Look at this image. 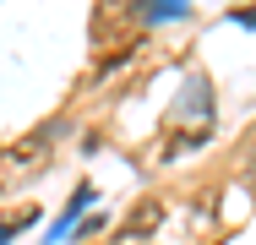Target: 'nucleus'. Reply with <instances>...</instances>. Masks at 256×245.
Wrapping results in <instances>:
<instances>
[{
	"label": "nucleus",
	"instance_id": "nucleus-1",
	"mask_svg": "<svg viewBox=\"0 0 256 245\" xmlns=\"http://www.w3.org/2000/svg\"><path fill=\"white\" fill-rule=\"evenodd\" d=\"M88 207H93V186H76V196H71V202H66V212H60V218H54V229H50V245H60V240H71V234H76V218H82V212H88Z\"/></svg>",
	"mask_w": 256,
	"mask_h": 245
},
{
	"label": "nucleus",
	"instance_id": "nucleus-2",
	"mask_svg": "<svg viewBox=\"0 0 256 245\" xmlns=\"http://www.w3.org/2000/svg\"><path fill=\"white\" fill-rule=\"evenodd\" d=\"M186 11H191V0H142V16L148 22H174Z\"/></svg>",
	"mask_w": 256,
	"mask_h": 245
},
{
	"label": "nucleus",
	"instance_id": "nucleus-3",
	"mask_svg": "<svg viewBox=\"0 0 256 245\" xmlns=\"http://www.w3.org/2000/svg\"><path fill=\"white\" fill-rule=\"evenodd\" d=\"M33 224H38V212H28V218H16V224H0V245H11L16 229H33Z\"/></svg>",
	"mask_w": 256,
	"mask_h": 245
},
{
	"label": "nucleus",
	"instance_id": "nucleus-4",
	"mask_svg": "<svg viewBox=\"0 0 256 245\" xmlns=\"http://www.w3.org/2000/svg\"><path fill=\"white\" fill-rule=\"evenodd\" d=\"M229 16H234L240 28H256V6H246V11H229Z\"/></svg>",
	"mask_w": 256,
	"mask_h": 245
}]
</instances>
